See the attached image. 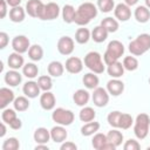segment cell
Returning <instances> with one entry per match:
<instances>
[{"label":"cell","mask_w":150,"mask_h":150,"mask_svg":"<svg viewBox=\"0 0 150 150\" xmlns=\"http://www.w3.org/2000/svg\"><path fill=\"white\" fill-rule=\"evenodd\" d=\"M97 15V8L91 2H83L79 6L75 13L74 22L79 26L88 25L95 16Z\"/></svg>","instance_id":"obj_1"},{"label":"cell","mask_w":150,"mask_h":150,"mask_svg":"<svg viewBox=\"0 0 150 150\" xmlns=\"http://www.w3.org/2000/svg\"><path fill=\"white\" fill-rule=\"evenodd\" d=\"M124 53V46L121 41L118 40H112L108 43V47H107V50L103 55V61L104 63L108 66V64H111L116 61H118V59L123 55Z\"/></svg>","instance_id":"obj_2"},{"label":"cell","mask_w":150,"mask_h":150,"mask_svg":"<svg viewBox=\"0 0 150 150\" xmlns=\"http://www.w3.org/2000/svg\"><path fill=\"white\" fill-rule=\"evenodd\" d=\"M149 49H150V34L146 33L139 34L135 40H132L129 43V52L135 56L143 55Z\"/></svg>","instance_id":"obj_3"},{"label":"cell","mask_w":150,"mask_h":150,"mask_svg":"<svg viewBox=\"0 0 150 150\" xmlns=\"http://www.w3.org/2000/svg\"><path fill=\"white\" fill-rule=\"evenodd\" d=\"M104 64L101 54L97 52H89L84 56V66L95 74H102L104 71Z\"/></svg>","instance_id":"obj_4"},{"label":"cell","mask_w":150,"mask_h":150,"mask_svg":"<svg viewBox=\"0 0 150 150\" xmlns=\"http://www.w3.org/2000/svg\"><path fill=\"white\" fill-rule=\"evenodd\" d=\"M149 125H150V117L146 114H139L136 117L134 132L135 136L139 139H144L149 134Z\"/></svg>","instance_id":"obj_5"},{"label":"cell","mask_w":150,"mask_h":150,"mask_svg":"<svg viewBox=\"0 0 150 150\" xmlns=\"http://www.w3.org/2000/svg\"><path fill=\"white\" fill-rule=\"evenodd\" d=\"M52 118L55 123L60 125H70L74 122L75 116L71 110L64 108H56L52 114Z\"/></svg>","instance_id":"obj_6"},{"label":"cell","mask_w":150,"mask_h":150,"mask_svg":"<svg viewBox=\"0 0 150 150\" xmlns=\"http://www.w3.org/2000/svg\"><path fill=\"white\" fill-rule=\"evenodd\" d=\"M60 14V7L55 2H48L43 5V8L41 9V13L39 15V19L41 20H54Z\"/></svg>","instance_id":"obj_7"},{"label":"cell","mask_w":150,"mask_h":150,"mask_svg":"<svg viewBox=\"0 0 150 150\" xmlns=\"http://www.w3.org/2000/svg\"><path fill=\"white\" fill-rule=\"evenodd\" d=\"M93 102L96 107H104L107 105V103L109 102V93L107 89L97 87L94 89L93 93Z\"/></svg>","instance_id":"obj_8"},{"label":"cell","mask_w":150,"mask_h":150,"mask_svg":"<svg viewBox=\"0 0 150 150\" xmlns=\"http://www.w3.org/2000/svg\"><path fill=\"white\" fill-rule=\"evenodd\" d=\"M12 47L16 53H20V54L26 53L30 47L29 39L25 35H18L12 40Z\"/></svg>","instance_id":"obj_9"},{"label":"cell","mask_w":150,"mask_h":150,"mask_svg":"<svg viewBox=\"0 0 150 150\" xmlns=\"http://www.w3.org/2000/svg\"><path fill=\"white\" fill-rule=\"evenodd\" d=\"M57 50L62 55H70L74 52V40L69 36H62L57 41Z\"/></svg>","instance_id":"obj_10"},{"label":"cell","mask_w":150,"mask_h":150,"mask_svg":"<svg viewBox=\"0 0 150 150\" xmlns=\"http://www.w3.org/2000/svg\"><path fill=\"white\" fill-rule=\"evenodd\" d=\"M114 14H115V18L118 19L120 21H128L131 16L130 6H128L127 4H118L114 8Z\"/></svg>","instance_id":"obj_11"},{"label":"cell","mask_w":150,"mask_h":150,"mask_svg":"<svg viewBox=\"0 0 150 150\" xmlns=\"http://www.w3.org/2000/svg\"><path fill=\"white\" fill-rule=\"evenodd\" d=\"M43 5L41 0H28L26 4V12L32 18H38L41 13V9L43 8Z\"/></svg>","instance_id":"obj_12"},{"label":"cell","mask_w":150,"mask_h":150,"mask_svg":"<svg viewBox=\"0 0 150 150\" xmlns=\"http://www.w3.org/2000/svg\"><path fill=\"white\" fill-rule=\"evenodd\" d=\"M64 67H66V70L68 73H70V74H79L83 69V62L81 61V59L71 56V57L67 59Z\"/></svg>","instance_id":"obj_13"},{"label":"cell","mask_w":150,"mask_h":150,"mask_svg":"<svg viewBox=\"0 0 150 150\" xmlns=\"http://www.w3.org/2000/svg\"><path fill=\"white\" fill-rule=\"evenodd\" d=\"M107 90L112 96H118L124 90V83L118 79H112L107 83Z\"/></svg>","instance_id":"obj_14"},{"label":"cell","mask_w":150,"mask_h":150,"mask_svg":"<svg viewBox=\"0 0 150 150\" xmlns=\"http://www.w3.org/2000/svg\"><path fill=\"white\" fill-rule=\"evenodd\" d=\"M40 86L38 82L35 81H28L23 84V88H22V91L23 94L28 97V98H35L38 97V95L40 94Z\"/></svg>","instance_id":"obj_15"},{"label":"cell","mask_w":150,"mask_h":150,"mask_svg":"<svg viewBox=\"0 0 150 150\" xmlns=\"http://www.w3.org/2000/svg\"><path fill=\"white\" fill-rule=\"evenodd\" d=\"M15 100L14 97V93L9 89V88H1L0 89V108L5 109L9 103H12Z\"/></svg>","instance_id":"obj_16"},{"label":"cell","mask_w":150,"mask_h":150,"mask_svg":"<svg viewBox=\"0 0 150 150\" xmlns=\"http://www.w3.org/2000/svg\"><path fill=\"white\" fill-rule=\"evenodd\" d=\"M67 136L68 134H67V130L63 128V125H56L50 130V137L55 143H63Z\"/></svg>","instance_id":"obj_17"},{"label":"cell","mask_w":150,"mask_h":150,"mask_svg":"<svg viewBox=\"0 0 150 150\" xmlns=\"http://www.w3.org/2000/svg\"><path fill=\"white\" fill-rule=\"evenodd\" d=\"M40 104L45 110H52L55 107V96L53 93L45 91L41 96H40Z\"/></svg>","instance_id":"obj_18"},{"label":"cell","mask_w":150,"mask_h":150,"mask_svg":"<svg viewBox=\"0 0 150 150\" xmlns=\"http://www.w3.org/2000/svg\"><path fill=\"white\" fill-rule=\"evenodd\" d=\"M34 141L38 143V144H46L52 137H50V131H48L46 128L41 127V128H38L35 131H34Z\"/></svg>","instance_id":"obj_19"},{"label":"cell","mask_w":150,"mask_h":150,"mask_svg":"<svg viewBox=\"0 0 150 150\" xmlns=\"http://www.w3.org/2000/svg\"><path fill=\"white\" fill-rule=\"evenodd\" d=\"M21 74L19 71H16L15 69H12V70H8L6 74H5V82L11 86V87H16L18 84L21 83Z\"/></svg>","instance_id":"obj_20"},{"label":"cell","mask_w":150,"mask_h":150,"mask_svg":"<svg viewBox=\"0 0 150 150\" xmlns=\"http://www.w3.org/2000/svg\"><path fill=\"white\" fill-rule=\"evenodd\" d=\"M135 19L141 22V23H145L149 21L150 19V9L146 7V6H138L136 9H135Z\"/></svg>","instance_id":"obj_21"},{"label":"cell","mask_w":150,"mask_h":150,"mask_svg":"<svg viewBox=\"0 0 150 150\" xmlns=\"http://www.w3.org/2000/svg\"><path fill=\"white\" fill-rule=\"evenodd\" d=\"M108 74L112 77V79H118L124 74V67L123 63H121L120 61H116L111 64H108V69H107Z\"/></svg>","instance_id":"obj_22"},{"label":"cell","mask_w":150,"mask_h":150,"mask_svg":"<svg viewBox=\"0 0 150 150\" xmlns=\"http://www.w3.org/2000/svg\"><path fill=\"white\" fill-rule=\"evenodd\" d=\"M7 62H8L9 68L15 69V70L25 66V64H23V62H25V61H23V57L21 56V54H20V53H16V52H14V53L9 54Z\"/></svg>","instance_id":"obj_23"},{"label":"cell","mask_w":150,"mask_h":150,"mask_svg":"<svg viewBox=\"0 0 150 150\" xmlns=\"http://www.w3.org/2000/svg\"><path fill=\"white\" fill-rule=\"evenodd\" d=\"M108 30L104 28V27H102L101 25L100 26H96L94 29H93V32H91V39L95 41V42H97V43H101V42H103V41H105V39L108 38Z\"/></svg>","instance_id":"obj_24"},{"label":"cell","mask_w":150,"mask_h":150,"mask_svg":"<svg viewBox=\"0 0 150 150\" xmlns=\"http://www.w3.org/2000/svg\"><path fill=\"white\" fill-rule=\"evenodd\" d=\"M89 93L87 91V90H84V89H79V90H76L75 93H74V95H73V100H74V102L77 104V105H80V107H83V105H86L87 103H88V101H89Z\"/></svg>","instance_id":"obj_25"},{"label":"cell","mask_w":150,"mask_h":150,"mask_svg":"<svg viewBox=\"0 0 150 150\" xmlns=\"http://www.w3.org/2000/svg\"><path fill=\"white\" fill-rule=\"evenodd\" d=\"M47 70H48V74H49L50 76L59 77V76H61V75L63 74V71H64V66H63L61 62H59V61H52V62L48 64Z\"/></svg>","instance_id":"obj_26"},{"label":"cell","mask_w":150,"mask_h":150,"mask_svg":"<svg viewBox=\"0 0 150 150\" xmlns=\"http://www.w3.org/2000/svg\"><path fill=\"white\" fill-rule=\"evenodd\" d=\"M82 81H83V84L88 89H95V88H97L98 82H100V80H98L97 75H95V73H87V74H84Z\"/></svg>","instance_id":"obj_27"},{"label":"cell","mask_w":150,"mask_h":150,"mask_svg":"<svg viewBox=\"0 0 150 150\" xmlns=\"http://www.w3.org/2000/svg\"><path fill=\"white\" fill-rule=\"evenodd\" d=\"M98 129H100V123L98 122H93V121H90V122H87L82 128H81V134L83 135V136H91V135H94L96 131H98Z\"/></svg>","instance_id":"obj_28"},{"label":"cell","mask_w":150,"mask_h":150,"mask_svg":"<svg viewBox=\"0 0 150 150\" xmlns=\"http://www.w3.org/2000/svg\"><path fill=\"white\" fill-rule=\"evenodd\" d=\"M9 19L13 22H21L25 19V9L20 6L16 7H12V9L9 11Z\"/></svg>","instance_id":"obj_29"},{"label":"cell","mask_w":150,"mask_h":150,"mask_svg":"<svg viewBox=\"0 0 150 150\" xmlns=\"http://www.w3.org/2000/svg\"><path fill=\"white\" fill-rule=\"evenodd\" d=\"M75 13H76V11H75V8L71 5H64L63 8H62V18H63V21L66 23L74 22Z\"/></svg>","instance_id":"obj_30"},{"label":"cell","mask_w":150,"mask_h":150,"mask_svg":"<svg viewBox=\"0 0 150 150\" xmlns=\"http://www.w3.org/2000/svg\"><path fill=\"white\" fill-rule=\"evenodd\" d=\"M28 56L33 61H40L43 56V49L40 45H33L28 49Z\"/></svg>","instance_id":"obj_31"},{"label":"cell","mask_w":150,"mask_h":150,"mask_svg":"<svg viewBox=\"0 0 150 150\" xmlns=\"http://www.w3.org/2000/svg\"><path fill=\"white\" fill-rule=\"evenodd\" d=\"M107 138H108V141H109L110 143H112V144L117 148L118 145L122 144V141H123V134H122L121 131L114 129V130H110V131L107 134Z\"/></svg>","instance_id":"obj_32"},{"label":"cell","mask_w":150,"mask_h":150,"mask_svg":"<svg viewBox=\"0 0 150 150\" xmlns=\"http://www.w3.org/2000/svg\"><path fill=\"white\" fill-rule=\"evenodd\" d=\"M101 26L104 27L108 30V33H114V32H116L118 29V22L116 21V19L110 18V16L104 18L101 21Z\"/></svg>","instance_id":"obj_33"},{"label":"cell","mask_w":150,"mask_h":150,"mask_svg":"<svg viewBox=\"0 0 150 150\" xmlns=\"http://www.w3.org/2000/svg\"><path fill=\"white\" fill-rule=\"evenodd\" d=\"M90 38H91V34L87 28H79L75 33V40L77 43H81V45L87 43Z\"/></svg>","instance_id":"obj_34"},{"label":"cell","mask_w":150,"mask_h":150,"mask_svg":"<svg viewBox=\"0 0 150 150\" xmlns=\"http://www.w3.org/2000/svg\"><path fill=\"white\" fill-rule=\"evenodd\" d=\"M22 73H23V75L26 76V77H28V79H34V77H36L38 76V74H39V68H38V66L35 64V63H26L23 67H22Z\"/></svg>","instance_id":"obj_35"},{"label":"cell","mask_w":150,"mask_h":150,"mask_svg":"<svg viewBox=\"0 0 150 150\" xmlns=\"http://www.w3.org/2000/svg\"><path fill=\"white\" fill-rule=\"evenodd\" d=\"M95 116H96V112H95V110H94L93 108H90V107H84V108H82L81 111H80V115H79V117H80V120H81L82 122H90V121H94Z\"/></svg>","instance_id":"obj_36"},{"label":"cell","mask_w":150,"mask_h":150,"mask_svg":"<svg viewBox=\"0 0 150 150\" xmlns=\"http://www.w3.org/2000/svg\"><path fill=\"white\" fill-rule=\"evenodd\" d=\"M107 142H108L107 135L98 132V134L94 135V137H93V139H91V145H93V148L96 149V150H102L103 145H104Z\"/></svg>","instance_id":"obj_37"},{"label":"cell","mask_w":150,"mask_h":150,"mask_svg":"<svg viewBox=\"0 0 150 150\" xmlns=\"http://www.w3.org/2000/svg\"><path fill=\"white\" fill-rule=\"evenodd\" d=\"M13 105L16 111H25L29 108V101L25 96H19L13 101Z\"/></svg>","instance_id":"obj_38"},{"label":"cell","mask_w":150,"mask_h":150,"mask_svg":"<svg viewBox=\"0 0 150 150\" xmlns=\"http://www.w3.org/2000/svg\"><path fill=\"white\" fill-rule=\"evenodd\" d=\"M123 67L129 71L136 70L138 68V61L135 56H125L123 59Z\"/></svg>","instance_id":"obj_39"},{"label":"cell","mask_w":150,"mask_h":150,"mask_svg":"<svg viewBox=\"0 0 150 150\" xmlns=\"http://www.w3.org/2000/svg\"><path fill=\"white\" fill-rule=\"evenodd\" d=\"M97 7L103 13H109L115 8L114 0H97Z\"/></svg>","instance_id":"obj_40"},{"label":"cell","mask_w":150,"mask_h":150,"mask_svg":"<svg viewBox=\"0 0 150 150\" xmlns=\"http://www.w3.org/2000/svg\"><path fill=\"white\" fill-rule=\"evenodd\" d=\"M121 115H122V112L121 111H117V110L109 112V115L107 117V121H108L109 125H111L114 128H120V118H121Z\"/></svg>","instance_id":"obj_41"},{"label":"cell","mask_w":150,"mask_h":150,"mask_svg":"<svg viewBox=\"0 0 150 150\" xmlns=\"http://www.w3.org/2000/svg\"><path fill=\"white\" fill-rule=\"evenodd\" d=\"M38 83H39L40 88H41L42 90H45V91L50 90L52 87H53L52 79H50V76H48V75H42V76H40L39 80H38Z\"/></svg>","instance_id":"obj_42"},{"label":"cell","mask_w":150,"mask_h":150,"mask_svg":"<svg viewBox=\"0 0 150 150\" xmlns=\"http://www.w3.org/2000/svg\"><path fill=\"white\" fill-rule=\"evenodd\" d=\"M16 117H18V116H16L15 110H13V109H4V110H2L1 118H2V121H4L6 124L9 125Z\"/></svg>","instance_id":"obj_43"},{"label":"cell","mask_w":150,"mask_h":150,"mask_svg":"<svg viewBox=\"0 0 150 150\" xmlns=\"http://www.w3.org/2000/svg\"><path fill=\"white\" fill-rule=\"evenodd\" d=\"M19 148H20V143L15 137L7 138L2 144V150H18Z\"/></svg>","instance_id":"obj_44"},{"label":"cell","mask_w":150,"mask_h":150,"mask_svg":"<svg viewBox=\"0 0 150 150\" xmlns=\"http://www.w3.org/2000/svg\"><path fill=\"white\" fill-rule=\"evenodd\" d=\"M134 123V120L131 117V115L129 114H122L121 118H120V128L121 129H129Z\"/></svg>","instance_id":"obj_45"},{"label":"cell","mask_w":150,"mask_h":150,"mask_svg":"<svg viewBox=\"0 0 150 150\" xmlns=\"http://www.w3.org/2000/svg\"><path fill=\"white\" fill-rule=\"evenodd\" d=\"M139 148H141L139 143L135 139H128L123 145L124 150H139Z\"/></svg>","instance_id":"obj_46"},{"label":"cell","mask_w":150,"mask_h":150,"mask_svg":"<svg viewBox=\"0 0 150 150\" xmlns=\"http://www.w3.org/2000/svg\"><path fill=\"white\" fill-rule=\"evenodd\" d=\"M8 42H9V39H8L7 33L1 32V33H0V48L4 49V48L8 45Z\"/></svg>","instance_id":"obj_47"},{"label":"cell","mask_w":150,"mask_h":150,"mask_svg":"<svg viewBox=\"0 0 150 150\" xmlns=\"http://www.w3.org/2000/svg\"><path fill=\"white\" fill-rule=\"evenodd\" d=\"M60 149H61V150H76V149H77V145H76L75 143H73V142H66V141H64V142L61 144Z\"/></svg>","instance_id":"obj_48"},{"label":"cell","mask_w":150,"mask_h":150,"mask_svg":"<svg viewBox=\"0 0 150 150\" xmlns=\"http://www.w3.org/2000/svg\"><path fill=\"white\" fill-rule=\"evenodd\" d=\"M7 14V2L6 0H0V18L4 19Z\"/></svg>","instance_id":"obj_49"},{"label":"cell","mask_w":150,"mask_h":150,"mask_svg":"<svg viewBox=\"0 0 150 150\" xmlns=\"http://www.w3.org/2000/svg\"><path fill=\"white\" fill-rule=\"evenodd\" d=\"M9 127L12 128V129H14V130H19L21 127H22V122H21V120L20 118H15L11 124H9Z\"/></svg>","instance_id":"obj_50"},{"label":"cell","mask_w":150,"mask_h":150,"mask_svg":"<svg viewBox=\"0 0 150 150\" xmlns=\"http://www.w3.org/2000/svg\"><path fill=\"white\" fill-rule=\"evenodd\" d=\"M6 2L11 7H16V6H19L21 4V0H6Z\"/></svg>","instance_id":"obj_51"},{"label":"cell","mask_w":150,"mask_h":150,"mask_svg":"<svg viewBox=\"0 0 150 150\" xmlns=\"http://www.w3.org/2000/svg\"><path fill=\"white\" fill-rule=\"evenodd\" d=\"M5 134H6V125H5V122L2 121V123H1V132H0V137H4Z\"/></svg>","instance_id":"obj_52"},{"label":"cell","mask_w":150,"mask_h":150,"mask_svg":"<svg viewBox=\"0 0 150 150\" xmlns=\"http://www.w3.org/2000/svg\"><path fill=\"white\" fill-rule=\"evenodd\" d=\"M138 2V0H124V4H127L128 6H134Z\"/></svg>","instance_id":"obj_53"},{"label":"cell","mask_w":150,"mask_h":150,"mask_svg":"<svg viewBox=\"0 0 150 150\" xmlns=\"http://www.w3.org/2000/svg\"><path fill=\"white\" fill-rule=\"evenodd\" d=\"M40 149H43V150H48V146L46 144H38L35 146V150H40Z\"/></svg>","instance_id":"obj_54"},{"label":"cell","mask_w":150,"mask_h":150,"mask_svg":"<svg viewBox=\"0 0 150 150\" xmlns=\"http://www.w3.org/2000/svg\"><path fill=\"white\" fill-rule=\"evenodd\" d=\"M145 6L150 9V0H145Z\"/></svg>","instance_id":"obj_55"},{"label":"cell","mask_w":150,"mask_h":150,"mask_svg":"<svg viewBox=\"0 0 150 150\" xmlns=\"http://www.w3.org/2000/svg\"><path fill=\"white\" fill-rule=\"evenodd\" d=\"M149 83H150V77H149Z\"/></svg>","instance_id":"obj_56"}]
</instances>
